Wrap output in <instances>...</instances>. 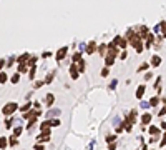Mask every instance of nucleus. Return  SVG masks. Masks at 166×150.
Returning a JSON list of instances; mask_svg holds the SVG:
<instances>
[{"instance_id":"1","label":"nucleus","mask_w":166,"mask_h":150,"mask_svg":"<svg viewBox=\"0 0 166 150\" xmlns=\"http://www.w3.org/2000/svg\"><path fill=\"white\" fill-rule=\"evenodd\" d=\"M126 38H128V42L131 43L133 47H135L136 54H141V52L145 50V43H143V38H141L138 33H135L133 30H128V32H126Z\"/></svg>"},{"instance_id":"2","label":"nucleus","mask_w":166,"mask_h":150,"mask_svg":"<svg viewBox=\"0 0 166 150\" xmlns=\"http://www.w3.org/2000/svg\"><path fill=\"white\" fill-rule=\"evenodd\" d=\"M118 52H120V49H118L113 42H111V43H108V45H106V55H105V65H106V67L113 65V63H115L116 55H118Z\"/></svg>"},{"instance_id":"3","label":"nucleus","mask_w":166,"mask_h":150,"mask_svg":"<svg viewBox=\"0 0 166 150\" xmlns=\"http://www.w3.org/2000/svg\"><path fill=\"white\" fill-rule=\"evenodd\" d=\"M17 108H18V105H17L15 102H8L7 105H4V108H2V113H4L5 117H12L13 113H15Z\"/></svg>"},{"instance_id":"4","label":"nucleus","mask_w":166,"mask_h":150,"mask_svg":"<svg viewBox=\"0 0 166 150\" xmlns=\"http://www.w3.org/2000/svg\"><path fill=\"white\" fill-rule=\"evenodd\" d=\"M50 135H52V130H42V133L37 137V140L38 142H48Z\"/></svg>"},{"instance_id":"5","label":"nucleus","mask_w":166,"mask_h":150,"mask_svg":"<svg viewBox=\"0 0 166 150\" xmlns=\"http://www.w3.org/2000/svg\"><path fill=\"white\" fill-rule=\"evenodd\" d=\"M113 43H115L118 49H126V40H124L123 37H120V35H116L115 40H113Z\"/></svg>"},{"instance_id":"6","label":"nucleus","mask_w":166,"mask_h":150,"mask_svg":"<svg viewBox=\"0 0 166 150\" xmlns=\"http://www.w3.org/2000/svg\"><path fill=\"white\" fill-rule=\"evenodd\" d=\"M70 77L73 80H76L80 77V70H78V67H76V63H71L70 65Z\"/></svg>"},{"instance_id":"7","label":"nucleus","mask_w":166,"mask_h":150,"mask_svg":"<svg viewBox=\"0 0 166 150\" xmlns=\"http://www.w3.org/2000/svg\"><path fill=\"white\" fill-rule=\"evenodd\" d=\"M66 52H68V49L66 47H62V49L57 52V55H55V58H57V62H62L63 58L66 57Z\"/></svg>"},{"instance_id":"8","label":"nucleus","mask_w":166,"mask_h":150,"mask_svg":"<svg viewBox=\"0 0 166 150\" xmlns=\"http://www.w3.org/2000/svg\"><path fill=\"white\" fill-rule=\"evenodd\" d=\"M136 115H138V112L135 110V108H133L131 112L128 113V117H126V122H130V124L135 125V122H136Z\"/></svg>"},{"instance_id":"9","label":"nucleus","mask_w":166,"mask_h":150,"mask_svg":"<svg viewBox=\"0 0 166 150\" xmlns=\"http://www.w3.org/2000/svg\"><path fill=\"white\" fill-rule=\"evenodd\" d=\"M57 115H60V110H58V108H50L48 112H47V118H48V120L55 118Z\"/></svg>"},{"instance_id":"10","label":"nucleus","mask_w":166,"mask_h":150,"mask_svg":"<svg viewBox=\"0 0 166 150\" xmlns=\"http://www.w3.org/2000/svg\"><path fill=\"white\" fill-rule=\"evenodd\" d=\"M96 49H98V47H96V43H95V42H90V43L87 45V49H85V52L91 55L93 52H96Z\"/></svg>"},{"instance_id":"11","label":"nucleus","mask_w":166,"mask_h":150,"mask_svg":"<svg viewBox=\"0 0 166 150\" xmlns=\"http://www.w3.org/2000/svg\"><path fill=\"white\" fill-rule=\"evenodd\" d=\"M145 92H146V87H145V85H140V87H138V90H136V93H135V95H136V99L141 100V99H143V95H145Z\"/></svg>"},{"instance_id":"12","label":"nucleus","mask_w":166,"mask_h":150,"mask_svg":"<svg viewBox=\"0 0 166 150\" xmlns=\"http://www.w3.org/2000/svg\"><path fill=\"white\" fill-rule=\"evenodd\" d=\"M53 102H55V95H53V93H47V95H45V104L48 105V107H52Z\"/></svg>"},{"instance_id":"13","label":"nucleus","mask_w":166,"mask_h":150,"mask_svg":"<svg viewBox=\"0 0 166 150\" xmlns=\"http://www.w3.org/2000/svg\"><path fill=\"white\" fill-rule=\"evenodd\" d=\"M28 58H30L28 54H22L20 57H17V63H25V62H28Z\"/></svg>"},{"instance_id":"14","label":"nucleus","mask_w":166,"mask_h":150,"mask_svg":"<svg viewBox=\"0 0 166 150\" xmlns=\"http://www.w3.org/2000/svg\"><path fill=\"white\" fill-rule=\"evenodd\" d=\"M138 30H140V33H141V35H140L141 38H145L146 35H148V33H149L148 27H145V25H140V29H138Z\"/></svg>"},{"instance_id":"15","label":"nucleus","mask_w":166,"mask_h":150,"mask_svg":"<svg viewBox=\"0 0 166 150\" xmlns=\"http://www.w3.org/2000/svg\"><path fill=\"white\" fill-rule=\"evenodd\" d=\"M141 122H143V125H146V124H149V122H151V113H143V115H141Z\"/></svg>"},{"instance_id":"16","label":"nucleus","mask_w":166,"mask_h":150,"mask_svg":"<svg viewBox=\"0 0 166 150\" xmlns=\"http://www.w3.org/2000/svg\"><path fill=\"white\" fill-rule=\"evenodd\" d=\"M159 63H161V57L153 55V57H151V65H153V67H159Z\"/></svg>"},{"instance_id":"17","label":"nucleus","mask_w":166,"mask_h":150,"mask_svg":"<svg viewBox=\"0 0 166 150\" xmlns=\"http://www.w3.org/2000/svg\"><path fill=\"white\" fill-rule=\"evenodd\" d=\"M40 130H52V122H50V120L42 122V125H40Z\"/></svg>"},{"instance_id":"18","label":"nucleus","mask_w":166,"mask_h":150,"mask_svg":"<svg viewBox=\"0 0 166 150\" xmlns=\"http://www.w3.org/2000/svg\"><path fill=\"white\" fill-rule=\"evenodd\" d=\"M28 68H30V67L27 65V62H25V63H18V74H27Z\"/></svg>"},{"instance_id":"19","label":"nucleus","mask_w":166,"mask_h":150,"mask_svg":"<svg viewBox=\"0 0 166 150\" xmlns=\"http://www.w3.org/2000/svg\"><path fill=\"white\" fill-rule=\"evenodd\" d=\"M35 72H37V65H32L30 67V72H28V79L30 80L35 79Z\"/></svg>"},{"instance_id":"20","label":"nucleus","mask_w":166,"mask_h":150,"mask_svg":"<svg viewBox=\"0 0 166 150\" xmlns=\"http://www.w3.org/2000/svg\"><path fill=\"white\" fill-rule=\"evenodd\" d=\"M148 132L151 133V135H159V129H158V127H154V125H149Z\"/></svg>"},{"instance_id":"21","label":"nucleus","mask_w":166,"mask_h":150,"mask_svg":"<svg viewBox=\"0 0 166 150\" xmlns=\"http://www.w3.org/2000/svg\"><path fill=\"white\" fill-rule=\"evenodd\" d=\"M7 145H8V138H5V137H0V150H4Z\"/></svg>"},{"instance_id":"22","label":"nucleus","mask_w":166,"mask_h":150,"mask_svg":"<svg viewBox=\"0 0 166 150\" xmlns=\"http://www.w3.org/2000/svg\"><path fill=\"white\" fill-rule=\"evenodd\" d=\"M96 50H98V54H100V55H103V57H105V55H106V43H103V45H100Z\"/></svg>"},{"instance_id":"23","label":"nucleus","mask_w":166,"mask_h":150,"mask_svg":"<svg viewBox=\"0 0 166 150\" xmlns=\"http://www.w3.org/2000/svg\"><path fill=\"white\" fill-rule=\"evenodd\" d=\"M8 145H10V147H17V145H18V140H17V137H13V135H12V137L8 138Z\"/></svg>"},{"instance_id":"24","label":"nucleus","mask_w":166,"mask_h":150,"mask_svg":"<svg viewBox=\"0 0 166 150\" xmlns=\"http://www.w3.org/2000/svg\"><path fill=\"white\" fill-rule=\"evenodd\" d=\"M32 105H33L32 102H27V104H25V105H22V107H20V110H22V112H23V113H25V112H28Z\"/></svg>"},{"instance_id":"25","label":"nucleus","mask_w":166,"mask_h":150,"mask_svg":"<svg viewBox=\"0 0 166 150\" xmlns=\"http://www.w3.org/2000/svg\"><path fill=\"white\" fill-rule=\"evenodd\" d=\"M18 80H20V74H18V72L10 77V82H12V83H18Z\"/></svg>"},{"instance_id":"26","label":"nucleus","mask_w":166,"mask_h":150,"mask_svg":"<svg viewBox=\"0 0 166 150\" xmlns=\"http://www.w3.org/2000/svg\"><path fill=\"white\" fill-rule=\"evenodd\" d=\"M76 67H78V70H80V74H82V72H85V60H80V62H76Z\"/></svg>"},{"instance_id":"27","label":"nucleus","mask_w":166,"mask_h":150,"mask_svg":"<svg viewBox=\"0 0 166 150\" xmlns=\"http://www.w3.org/2000/svg\"><path fill=\"white\" fill-rule=\"evenodd\" d=\"M159 30H161L163 37H166V22H161V24H159Z\"/></svg>"},{"instance_id":"28","label":"nucleus","mask_w":166,"mask_h":150,"mask_svg":"<svg viewBox=\"0 0 166 150\" xmlns=\"http://www.w3.org/2000/svg\"><path fill=\"white\" fill-rule=\"evenodd\" d=\"M158 102H159V99H158V97H153V99L149 100V107H156Z\"/></svg>"},{"instance_id":"29","label":"nucleus","mask_w":166,"mask_h":150,"mask_svg":"<svg viewBox=\"0 0 166 150\" xmlns=\"http://www.w3.org/2000/svg\"><path fill=\"white\" fill-rule=\"evenodd\" d=\"M7 80H8L7 74H5V72H0V83H5Z\"/></svg>"},{"instance_id":"30","label":"nucleus","mask_w":166,"mask_h":150,"mask_svg":"<svg viewBox=\"0 0 166 150\" xmlns=\"http://www.w3.org/2000/svg\"><path fill=\"white\" fill-rule=\"evenodd\" d=\"M80 60H82V54H80V52H76V54H73V63L80 62Z\"/></svg>"},{"instance_id":"31","label":"nucleus","mask_w":166,"mask_h":150,"mask_svg":"<svg viewBox=\"0 0 166 150\" xmlns=\"http://www.w3.org/2000/svg\"><path fill=\"white\" fill-rule=\"evenodd\" d=\"M12 122H13V118L12 117H8V120L5 122V129H10V127H12Z\"/></svg>"},{"instance_id":"32","label":"nucleus","mask_w":166,"mask_h":150,"mask_svg":"<svg viewBox=\"0 0 166 150\" xmlns=\"http://www.w3.org/2000/svg\"><path fill=\"white\" fill-rule=\"evenodd\" d=\"M20 133H22V127H17V129L13 130V137H18Z\"/></svg>"},{"instance_id":"33","label":"nucleus","mask_w":166,"mask_h":150,"mask_svg":"<svg viewBox=\"0 0 166 150\" xmlns=\"http://www.w3.org/2000/svg\"><path fill=\"white\" fill-rule=\"evenodd\" d=\"M115 138H116V135H106V142H108V143L115 142Z\"/></svg>"},{"instance_id":"34","label":"nucleus","mask_w":166,"mask_h":150,"mask_svg":"<svg viewBox=\"0 0 166 150\" xmlns=\"http://www.w3.org/2000/svg\"><path fill=\"white\" fill-rule=\"evenodd\" d=\"M43 83H45V82H43V80H37V82H35V85H33V87H35V88H40L42 85H43Z\"/></svg>"},{"instance_id":"35","label":"nucleus","mask_w":166,"mask_h":150,"mask_svg":"<svg viewBox=\"0 0 166 150\" xmlns=\"http://www.w3.org/2000/svg\"><path fill=\"white\" fill-rule=\"evenodd\" d=\"M108 74H110V70H108V67H105L101 70V77H108Z\"/></svg>"},{"instance_id":"36","label":"nucleus","mask_w":166,"mask_h":150,"mask_svg":"<svg viewBox=\"0 0 166 150\" xmlns=\"http://www.w3.org/2000/svg\"><path fill=\"white\" fill-rule=\"evenodd\" d=\"M159 145H161V147H165V145H166V132H165V135L161 137V142H159Z\"/></svg>"},{"instance_id":"37","label":"nucleus","mask_w":166,"mask_h":150,"mask_svg":"<svg viewBox=\"0 0 166 150\" xmlns=\"http://www.w3.org/2000/svg\"><path fill=\"white\" fill-rule=\"evenodd\" d=\"M158 138H159V135H151V140H149V142H151V143H156Z\"/></svg>"},{"instance_id":"38","label":"nucleus","mask_w":166,"mask_h":150,"mask_svg":"<svg viewBox=\"0 0 166 150\" xmlns=\"http://www.w3.org/2000/svg\"><path fill=\"white\" fill-rule=\"evenodd\" d=\"M52 80H53V74H48V77L45 79V83H50Z\"/></svg>"},{"instance_id":"39","label":"nucleus","mask_w":166,"mask_h":150,"mask_svg":"<svg viewBox=\"0 0 166 150\" xmlns=\"http://www.w3.org/2000/svg\"><path fill=\"white\" fill-rule=\"evenodd\" d=\"M143 70H148V63H143V65L138 68V72H143Z\"/></svg>"},{"instance_id":"40","label":"nucleus","mask_w":166,"mask_h":150,"mask_svg":"<svg viewBox=\"0 0 166 150\" xmlns=\"http://www.w3.org/2000/svg\"><path fill=\"white\" fill-rule=\"evenodd\" d=\"M151 79H153V74L146 72V74H145V80H151Z\"/></svg>"},{"instance_id":"41","label":"nucleus","mask_w":166,"mask_h":150,"mask_svg":"<svg viewBox=\"0 0 166 150\" xmlns=\"http://www.w3.org/2000/svg\"><path fill=\"white\" fill-rule=\"evenodd\" d=\"M108 150H116V142H111L110 147H108Z\"/></svg>"},{"instance_id":"42","label":"nucleus","mask_w":166,"mask_h":150,"mask_svg":"<svg viewBox=\"0 0 166 150\" xmlns=\"http://www.w3.org/2000/svg\"><path fill=\"white\" fill-rule=\"evenodd\" d=\"M158 115H159V117L166 115V105H165V107H163V108H161V110H159V113H158Z\"/></svg>"},{"instance_id":"43","label":"nucleus","mask_w":166,"mask_h":150,"mask_svg":"<svg viewBox=\"0 0 166 150\" xmlns=\"http://www.w3.org/2000/svg\"><path fill=\"white\" fill-rule=\"evenodd\" d=\"M35 150H43V145L42 143H35Z\"/></svg>"},{"instance_id":"44","label":"nucleus","mask_w":166,"mask_h":150,"mask_svg":"<svg viewBox=\"0 0 166 150\" xmlns=\"http://www.w3.org/2000/svg\"><path fill=\"white\" fill-rule=\"evenodd\" d=\"M141 107H143V108H148L149 107V102H141Z\"/></svg>"},{"instance_id":"45","label":"nucleus","mask_w":166,"mask_h":150,"mask_svg":"<svg viewBox=\"0 0 166 150\" xmlns=\"http://www.w3.org/2000/svg\"><path fill=\"white\" fill-rule=\"evenodd\" d=\"M116 87V80H113V82H111V85H110V88H111V90H113V88H115Z\"/></svg>"},{"instance_id":"46","label":"nucleus","mask_w":166,"mask_h":150,"mask_svg":"<svg viewBox=\"0 0 166 150\" xmlns=\"http://www.w3.org/2000/svg\"><path fill=\"white\" fill-rule=\"evenodd\" d=\"M4 67H5V60H0V70H2Z\"/></svg>"},{"instance_id":"47","label":"nucleus","mask_w":166,"mask_h":150,"mask_svg":"<svg viewBox=\"0 0 166 150\" xmlns=\"http://www.w3.org/2000/svg\"><path fill=\"white\" fill-rule=\"evenodd\" d=\"M161 129H163V130H165V132H166V122H163V124H161Z\"/></svg>"},{"instance_id":"48","label":"nucleus","mask_w":166,"mask_h":150,"mask_svg":"<svg viewBox=\"0 0 166 150\" xmlns=\"http://www.w3.org/2000/svg\"><path fill=\"white\" fill-rule=\"evenodd\" d=\"M141 150H148V149H146V145H143V149H141Z\"/></svg>"}]
</instances>
